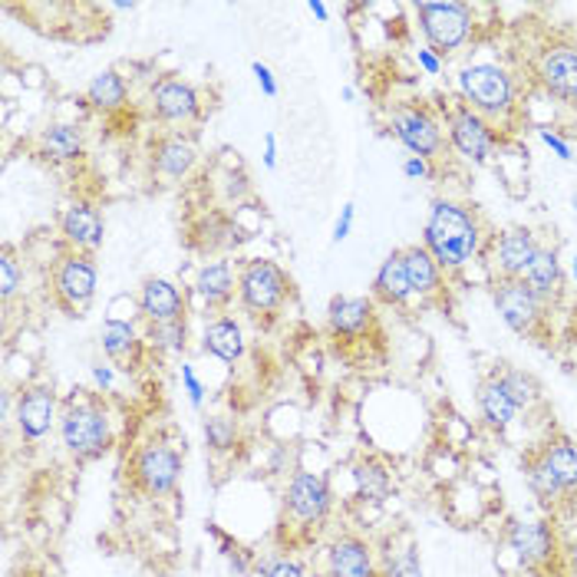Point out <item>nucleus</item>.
I'll use <instances>...</instances> for the list:
<instances>
[{
	"instance_id": "nucleus-1",
	"label": "nucleus",
	"mask_w": 577,
	"mask_h": 577,
	"mask_svg": "<svg viewBox=\"0 0 577 577\" xmlns=\"http://www.w3.org/2000/svg\"><path fill=\"white\" fill-rule=\"evenodd\" d=\"M479 244H482V231H479L476 211H469L459 202L436 198L423 231V248L436 258V264L456 271L466 261H472Z\"/></svg>"
},
{
	"instance_id": "nucleus-2",
	"label": "nucleus",
	"mask_w": 577,
	"mask_h": 577,
	"mask_svg": "<svg viewBox=\"0 0 577 577\" xmlns=\"http://www.w3.org/2000/svg\"><path fill=\"white\" fill-rule=\"evenodd\" d=\"M59 436L69 456L76 459H99L112 446V426L102 406L92 400L69 403L59 413Z\"/></svg>"
},
{
	"instance_id": "nucleus-3",
	"label": "nucleus",
	"mask_w": 577,
	"mask_h": 577,
	"mask_svg": "<svg viewBox=\"0 0 577 577\" xmlns=\"http://www.w3.org/2000/svg\"><path fill=\"white\" fill-rule=\"evenodd\" d=\"M291 297V277L274 261H248L238 274V301L251 317H274Z\"/></svg>"
},
{
	"instance_id": "nucleus-4",
	"label": "nucleus",
	"mask_w": 577,
	"mask_h": 577,
	"mask_svg": "<svg viewBox=\"0 0 577 577\" xmlns=\"http://www.w3.org/2000/svg\"><path fill=\"white\" fill-rule=\"evenodd\" d=\"M459 83H462L466 102H469L479 116H482V112H486V116H502V112L512 109L515 89H512V79H509V73H505L502 66H496V63L466 66L462 76H459Z\"/></svg>"
},
{
	"instance_id": "nucleus-5",
	"label": "nucleus",
	"mask_w": 577,
	"mask_h": 577,
	"mask_svg": "<svg viewBox=\"0 0 577 577\" xmlns=\"http://www.w3.org/2000/svg\"><path fill=\"white\" fill-rule=\"evenodd\" d=\"M416 13H420V23H423L426 40H429L439 53L459 50V46L469 40V33H472V13H469L466 3H456V0H446V3H420Z\"/></svg>"
},
{
	"instance_id": "nucleus-6",
	"label": "nucleus",
	"mask_w": 577,
	"mask_h": 577,
	"mask_svg": "<svg viewBox=\"0 0 577 577\" xmlns=\"http://www.w3.org/2000/svg\"><path fill=\"white\" fill-rule=\"evenodd\" d=\"M129 472H132V482L142 492H149V496H168V492H175V486L182 479V456L172 446L149 443V446H142L132 456Z\"/></svg>"
},
{
	"instance_id": "nucleus-7",
	"label": "nucleus",
	"mask_w": 577,
	"mask_h": 577,
	"mask_svg": "<svg viewBox=\"0 0 577 577\" xmlns=\"http://www.w3.org/2000/svg\"><path fill=\"white\" fill-rule=\"evenodd\" d=\"M96 284H99V271L89 254L69 251L53 268V294L66 311H83L96 297Z\"/></svg>"
},
{
	"instance_id": "nucleus-8",
	"label": "nucleus",
	"mask_w": 577,
	"mask_h": 577,
	"mask_svg": "<svg viewBox=\"0 0 577 577\" xmlns=\"http://www.w3.org/2000/svg\"><path fill=\"white\" fill-rule=\"evenodd\" d=\"M390 129L420 159H439V152L446 145L439 122L423 106H403V109H396L390 116Z\"/></svg>"
},
{
	"instance_id": "nucleus-9",
	"label": "nucleus",
	"mask_w": 577,
	"mask_h": 577,
	"mask_svg": "<svg viewBox=\"0 0 577 577\" xmlns=\"http://www.w3.org/2000/svg\"><path fill=\"white\" fill-rule=\"evenodd\" d=\"M334 505V492L327 486L324 476L317 472H297L284 492V509L294 522L301 525H314V522H324L327 512Z\"/></svg>"
},
{
	"instance_id": "nucleus-10",
	"label": "nucleus",
	"mask_w": 577,
	"mask_h": 577,
	"mask_svg": "<svg viewBox=\"0 0 577 577\" xmlns=\"http://www.w3.org/2000/svg\"><path fill=\"white\" fill-rule=\"evenodd\" d=\"M449 139L469 162H479V165L492 155V145H496L492 126L469 102L449 112Z\"/></svg>"
},
{
	"instance_id": "nucleus-11",
	"label": "nucleus",
	"mask_w": 577,
	"mask_h": 577,
	"mask_svg": "<svg viewBox=\"0 0 577 577\" xmlns=\"http://www.w3.org/2000/svg\"><path fill=\"white\" fill-rule=\"evenodd\" d=\"M496 307L515 334H532L542 324L545 311V304L532 294V287L522 277L496 284Z\"/></svg>"
},
{
	"instance_id": "nucleus-12",
	"label": "nucleus",
	"mask_w": 577,
	"mask_h": 577,
	"mask_svg": "<svg viewBox=\"0 0 577 577\" xmlns=\"http://www.w3.org/2000/svg\"><path fill=\"white\" fill-rule=\"evenodd\" d=\"M505 545L525 568H545L558 555V538L545 522H512L505 532Z\"/></svg>"
},
{
	"instance_id": "nucleus-13",
	"label": "nucleus",
	"mask_w": 577,
	"mask_h": 577,
	"mask_svg": "<svg viewBox=\"0 0 577 577\" xmlns=\"http://www.w3.org/2000/svg\"><path fill=\"white\" fill-rule=\"evenodd\" d=\"M56 423V393L50 387H23L17 396V429L26 443L43 439Z\"/></svg>"
},
{
	"instance_id": "nucleus-14",
	"label": "nucleus",
	"mask_w": 577,
	"mask_h": 577,
	"mask_svg": "<svg viewBox=\"0 0 577 577\" xmlns=\"http://www.w3.org/2000/svg\"><path fill=\"white\" fill-rule=\"evenodd\" d=\"M152 109L162 122H192L202 112L198 92L192 83L165 76L152 86Z\"/></svg>"
},
{
	"instance_id": "nucleus-15",
	"label": "nucleus",
	"mask_w": 577,
	"mask_h": 577,
	"mask_svg": "<svg viewBox=\"0 0 577 577\" xmlns=\"http://www.w3.org/2000/svg\"><path fill=\"white\" fill-rule=\"evenodd\" d=\"M59 231L66 238V244L79 254H92L99 244H102V235H106V225H102V215L89 205V202H76L63 211L59 218Z\"/></svg>"
},
{
	"instance_id": "nucleus-16",
	"label": "nucleus",
	"mask_w": 577,
	"mask_h": 577,
	"mask_svg": "<svg viewBox=\"0 0 577 577\" xmlns=\"http://www.w3.org/2000/svg\"><path fill=\"white\" fill-rule=\"evenodd\" d=\"M139 311L145 324L185 320V294L165 277H149L139 291Z\"/></svg>"
},
{
	"instance_id": "nucleus-17",
	"label": "nucleus",
	"mask_w": 577,
	"mask_h": 577,
	"mask_svg": "<svg viewBox=\"0 0 577 577\" xmlns=\"http://www.w3.org/2000/svg\"><path fill=\"white\" fill-rule=\"evenodd\" d=\"M538 254V241L529 228H509L499 235L496 241V264L502 271V281H515L525 277V271L532 268Z\"/></svg>"
},
{
	"instance_id": "nucleus-18",
	"label": "nucleus",
	"mask_w": 577,
	"mask_h": 577,
	"mask_svg": "<svg viewBox=\"0 0 577 577\" xmlns=\"http://www.w3.org/2000/svg\"><path fill=\"white\" fill-rule=\"evenodd\" d=\"M198 159V149L188 135L182 132H172V135H162L155 145H152V168L159 172V178L165 182H178L192 172Z\"/></svg>"
},
{
	"instance_id": "nucleus-19",
	"label": "nucleus",
	"mask_w": 577,
	"mask_h": 577,
	"mask_svg": "<svg viewBox=\"0 0 577 577\" xmlns=\"http://www.w3.org/2000/svg\"><path fill=\"white\" fill-rule=\"evenodd\" d=\"M373 324V301L367 297H347V294H337L330 301V311H327V327L334 337H344V340H357L370 330Z\"/></svg>"
},
{
	"instance_id": "nucleus-20",
	"label": "nucleus",
	"mask_w": 577,
	"mask_h": 577,
	"mask_svg": "<svg viewBox=\"0 0 577 577\" xmlns=\"http://www.w3.org/2000/svg\"><path fill=\"white\" fill-rule=\"evenodd\" d=\"M538 73L548 92H555L558 99H577V46L571 43L552 46L542 56Z\"/></svg>"
},
{
	"instance_id": "nucleus-21",
	"label": "nucleus",
	"mask_w": 577,
	"mask_h": 577,
	"mask_svg": "<svg viewBox=\"0 0 577 577\" xmlns=\"http://www.w3.org/2000/svg\"><path fill=\"white\" fill-rule=\"evenodd\" d=\"M327 571H330V577H380L373 568L370 545L357 535H344L330 545Z\"/></svg>"
},
{
	"instance_id": "nucleus-22",
	"label": "nucleus",
	"mask_w": 577,
	"mask_h": 577,
	"mask_svg": "<svg viewBox=\"0 0 577 577\" xmlns=\"http://www.w3.org/2000/svg\"><path fill=\"white\" fill-rule=\"evenodd\" d=\"M99 344H102L106 357L126 373L139 367L142 347H145V340H139V334L129 320H106L102 330H99Z\"/></svg>"
},
{
	"instance_id": "nucleus-23",
	"label": "nucleus",
	"mask_w": 577,
	"mask_h": 577,
	"mask_svg": "<svg viewBox=\"0 0 577 577\" xmlns=\"http://www.w3.org/2000/svg\"><path fill=\"white\" fill-rule=\"evenodd\" d=\"M235 291H238V281H235L228 261L202 264V271H198V277H195V294H198L208 307H215V311L228 307L231 297H235Z\"/></svg>"
},
{
	"instance_id": "nucleus-24",
	"label": "nucleus",
	"mask_w": 577,
	"mask_h": 577,
	"mask_svg": "<svg viewBox=\"0 0 577 577\" xmlns=\"http://www.w3.org/2000/svg\"><path fill=\"white\" fill-rule=\"evenodd\" d=\"M373 297L383 301V304H390V307L406 304V301L413 297L410 277H406L403 251H393V254L380 264V271H377V277H373Z\"/></svg>"
},
{
	"instance_id": "nucleus-25",
	"label": "nucleus",
	"mask_w": 577,
	"mask_h": 577,
	"mask_svg": "<svg viewBox=\"0 0 577 577\" xmlns=\"http://www.w3.org/2000/svg\"><path fill=\"white\" fill-rule=\"evenodd\" d=\"M403 261H406V277H410L413 294L436 297L443 291V268L436 264V258L426 248H420V244L403 248Z\"/></svg>"
},
{
	"instance_id": "nucleus-26",
	"label": "nucleus",
	"mask_w": 577,
	"mask_h": 577,
	"mask_svg": "<svg viewBox=\"0 0 577 577\" xmlns=\"http://www.w3.org/2000/svg\"><path fill=\"white\" fill-rule=\"evenodd\" d=\"M205 353L218 357L221 363H238L244 357V334L235 317H218L205 327Z\"/></svg>"
},
{
	"instance_id": "nucleus-27",
	"label": "nucleus",
	"mask_w": 577,
	"mask_h": 577,
	"mask_svg": "<svg viewBox=\"0 0 577 577\" xmlns=\"http://www.w3.org/2000/svg\"><path fill=\"white\" fill-rule=\"evenodd\" d=\"M522 281L532 287V294L542 304L558 301V294H562V264H558V254L552 248H538V254H535V261H532V268L525 271Z\"/></svg>"
},
{
	"instance_id": "nucleus-28",
	"label": "nucleus",
	"mask_w": 577,
	"mask_h": 577,
	"mask_svg": "<svg viewBox=\"0 0 577 577\" xmlns=\"http://www.w3.org/2000/svg\"><path fill=\"white\" fill-rule=\"evenodd\" d=\"M40 152L53 162H76V159H83L86 142L73 122H50L40 132Z\"/></svg>"
},
{
	"instance_id": "nucleus-29",
	"label": "nucleus",
	"mask_w": 577,
	"mask_h": 577,
	"mask_svg": "<svg viewBox=\"0 0 577 577\" xmlns=\"http://www.w3.org/2000/svg\"><path fill=\"white\" fill-rule=\"evenodd\" d=\"M542 462L552 469V476L558 479V486L568 492V496H577V446L565 436H552L542 449H538Z\"/></svg>"
},
{
	"instance_id": "nucleus-30",
	"label": "nucleus",
	"mask_w": 577,
	"mask_h": 577,
	"mask_svg": "<svg viewBox=\"0 0 577 577\" xmlns=\"http://www.w3.org/2000/svg\"><path fill=\"white\" fill-rule=\"evenodd\" d=\"M86 99L92 109H102V112H116L126 106L129 99V89H126V79L116 73V69H102L92 76V83L86 86Z\"/></svg>"
},
{
	"instance_id": "nucleus-31",
	"label": "nucleus",
	"mask_w": 577,
	"mask_h": 577,
	"mask_svg": "<svg viewBox=\"0 0 577 577\" xmlns=\"http://www.w3.org/2000/svg\"><path fill=\"white\" fill-rule=\"evenodd\" d=\"M479 410H482L486 423L492 429H499V433L509 429L515 423V416H519V406L505 396V390L496 380H489V383L479 387Z\"/></svg>"
},
{
	"instance_id": "nucleus-32",
	"label": "nucleus",
	"mask_w": 577,
	"mask_h": 577,
	"mask_svg": "<svg viewBox=\"0 0 577 577\" xmlns=\"http://www.w3.org/2000/svg\"><path fill=\"white\" fill-rule=\"evenodd\" d=\"M496 383L505 390V396H509L519 410H532V406L542 400V387H538V380H535L532 373H525V370H512V367H505V370H499Z\"/></svg>"
},
{
	"instance_id": "nucleus-33",
	"label": "nucleus",
	"mask_w": 577,
	"mask_h": 577,
	"mask_svg": "<svg viewBox=\"0 0 577 577\" xmlns=\"http://www.w3.org/2000/svg\"><path fill=\"white\" fill-rule=\"evenodd\" d=\"M525 476H529V486H532V492H535V499L542 502V505H558L568 492L558 486V479L552 476V469L542 462V456L538 453H532L529 459H525Z\"/></svg>"
},
{
	"instance_id": "nucleus-34",
	"label": "nucleus",
	"mask_w": 577,
	"mask_h": 577,
	"mask_svg": "<svg viewBox=\"0 0 577 577\" xmlns=\"http://www.w3.org/2000/svg\"><path fill=\"white\" fill-rule=\"evenodd\" d=\"M353 479H357V492L370 502H383L390 496V472L383 469V462L377 459H360L353 466Z\"/></svg>"
},
{
	"instance_id": "nucleus-35",
	"label": "nucleus",
	"mask_w": 577,
	"mask_h": 577,
	"mask_svg": "<svg viewBox=\"0 0 577 577\" xmlns=\"http://www.w3.org/2000/svg\"><path fill=\"white\" fill-rule=\"evenodd\" d=\"M185 337H188V327L185 320H168V324H149L145 327V344L159 353H178L185 350Z\"/></svg>"
},
{
	"instance_id": "nucleus-36",
	"label": "nucleus",
	"mask_w": 577,
	"mask_h": 577,
	"mask_svg": "<svg viewBox=\"0 0 577 577\" xmlns=\"http://www.w3.org/2000/svg\"><path fill=\"white\" fill-rule=\"evenodd\" d=\"M205 443L215 453H231L238 446V423L231 416H211V420H205Z\"/></svg>"
},
{
	"instance_id": "nucleus-37",
	"label": "nucleus",
	"mask_w": 577,
	"mask_h": 577,
	"mask_svg": "<svg viewBox=\"0 0 577 577\" xmlns=\"http://www.w3.org/2000/svg\"><path fill=\"white\" fill-rule=\"evenodd\" d=\"M17 287H20V264L13 258V251L3 248V261H0V294H3V301H10Z\"/></svg>"
},
{
	"instance_id": "nucleus-38",
	"label": "nucleus",
	"mask_w": 577,
	"mask_h": 577,
	"mask_svg": "<svg viewBox=\"0 0 577 577\" xmlns=\"http://www.w3.org/2000/svg\"><path fill=\"white\" fill-rule=\"evenodd\" d=\"M380 577H423V568H420L416 552H403V555L390 558Z\"/></svg>"
},
{
	"instance_id": "nucleus-39",
	"label": "nucleus",
	"mask_w": 577,
	"mask_h": 577,
	"mask_svg": "<svg viewBox=\"0 0 577 577\" xmlns=\"http://www.w3.org/2000/svg\"><path fill=\"white\" fill-rule=\"evenodd\" d=\"M251 69H254V76H258V86H261V92L274 99V96H277V79H274L271 66H268V63H261V59H254V63H251Z\"/></svg>"
},
{
	"instance_id": "nucleus-40",
	"label": "nucleus",
	"mask_w": 577,
	"mask_h": 577,
	"mask_svg": "<svg viewBox=\"0 0 577 577\" xmlns=\"http://www.w3.org/2000/svg\"><path fill=\"white\" fill-rule=\"evenodd\" d=\"M353 218H357V205L353 202H347L344 208H340V218H337V225H334V241L340 244L347 235H350V228H353Z\"/></svg>"
},
{
	"instance_id": "nucleus-41",
	"label": "nucleus",
	"mask_w": 577,
	"mask_h": 577,
	"mask_svg": "<svg viewBox=\"0 0 577 577\" xmlns=\"http://www.w3.org/2000/svg\"><path fill=\"white\" fill-rule=\"evenodd\" d=\"M182 383H185V390H188V400H192V406L198 410L202 406V383H198V377H195V370H192V363H182Z\"/></svg>"
},
{
	"instance_id": "nucleus-42",
	"label": "nucleus",
	"mask_w": 577,
	"mask_h": 577,
	"mask_svg": "<svg viewBox=\"0 0 577 577\" xmlns=\"http://www.w3.org/2000/svg\"><path fill=\"white\" fill-rule=\"evenodd\" d=\"M264 577H304V565L301 562H294V558H277Z\"/></svg>"
},
{
	"instance_id": "nucleus-43",
	"label": "nucleus",
	"mask_w": 577,
	"mask_h": 577,
	"mask_svg": "<svg viewBox=\"0 0 577 577\" xmlns=\"http://www.w3.org/2000/svg\"><path fill=\"white\" fill-rule=\"evenodd\" d=\"M403 172H406L410 178H433L429 159H420V155H410V159L403 162Z\"/></svg>"
},
{
	"instance_id": "nucleus-44",
	"label": "nucleus",
	"mask_w": 577,
	"mask_h": 577,
	"mask_svg": "<svg viewBox=\"0 0 577 577\" xmlns=\"http://www.w3.org/2000/svg\"><path fill=\"white\" fill-rule=\"evenodd\" d=\"M542 139H545V145H548V149H555V152H558V159H565V162L571 159V145H568V142H562L555 132L542 129Z\"/></svg>"
},
{
	"instance_id": "nucleus-45",
	"label": "nucleus",
	"mask_w": 577,
	"mask_h": 577,
	"mask_svg": "<svg viewBox=\"0 0 577 577\" xmlns=\"http://www.w3.org/2000/svg\"><path fill=\"white\" fill-rule=\"evenodd\" d=\"M264 165L268 168H277V135L274 132L264 135Z\"/></svg>"
},
{
	"instance_id": "nucleus-46",
	"label": "nucleus",
	"mask_w": 577,
	"mask_h": 577,
	"mask_svg": "<svg viewBox=\"0 0 577 577\" xmlns=\"http://www.w3.org/2000/svg\"><path fill=\"white\" fill-rule=\"evenodd\" d=\"M92 377H96V383H99L102 390H109V387H112V370H109V367H102V363H99V367H92Z\"/></svg>"
},
{
	"instance_id": "nucleus-47",
	"label": "nucleus",
	"mask_w": 577,
	"mask_h": 577,
	"mask_svg": "<svg viewBox=\"0 0 577 577\" xmlns=\"http://www.w3.org/2000/svg\"><path fill=\"white\" fill-rule=\"evenodd\" d=\"M420 63H423V66H426V69H429L433 76L439 73V59H436V56H433L429 50H420Z\"/></svg>"
},
{
	"instance_id": "nucleus-48",
	"label": "nucleus",
	"mask_w": 577,
	"mask_h": 577,
	"mask_svg": "<svg viewBox=\"0 0 577 577\" xmlns=\"http://www.w3.org/2000/svg\"><path fill=\"white\" fill-rule=\"evenodd\" d=\"M307 10H311V13H314V17H317L320 23L327 20V3H320V0H311V3H307Z\"/></svg>"
},
{
	"instance_id": "nucleus-49",
	"label": "nucleus",
	"mask_w": 577,
	"mask_h": 577,
	"mask_svg": "<svg viewBox=\"0 0 577 577\" xmlns=\"http://www.w3.org/2000/svg\"><path fill=\"white\" fill-rule=\"evenodd\" d=\"M571 271H575V277H577V258H575V264H571Z\"/></svg>"
},
{
	"instance_id": "nucleus-50",
	"label": "nucleus",
	"mask_w": 577,
	"mask_h": 577,
	"mask_svg": "<svg viewBox=\"0 0 577 577\" xmlns=\"http://www.w3.org/2000/svg\"><path fill=\"white\" fill-rule=\"evenodd\" d=\"M575 568H577V548H575Z\"/></svg>"
},
{
	"instance_id": "nucleus-51",
	"label": "nucleus",
	"mask_w": 577,
	"mask_h": 577,
	"mask_svg": "<svg viewBox=\"0 0 577 577\" xmlns=\"http://www.w3.org/2000/svg\"><path fill=\"white\" fill-rule=\"evenodd\" d=\"M575 211H577V195H575Z\"/></svg>"
}]
</instances>
